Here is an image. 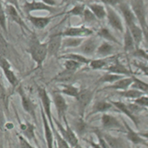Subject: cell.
I'll use <instances>...</instances> for the list:
<instances>
[{"mask_svg":"<svg viewBox=\"0 0 148 148\" xmlns=\"http://www.w3.org/2000/svg\"><path fill=\"white\" fill-rule=\"evenodd\" d=\"M27 52L31 54V57L36 63V69L42 68L47 56V42H41L38 37L33 33L29 42Z\"/></svg>","mask_w":148,"mask_h":148,"instance_id":"cell-1","label":"cell"},{"mask_svg":"<svg viewBox=\"0 0 148 148\" xmlns=\"http://www.w3.org/2000/svg\"><path fill=\"white\" fill-rule=\"evenodd\" d=\"M130 6L136 16L137 23L141 27L142 31L148 28V24L147 21V10L144 0H130Z\"/></svg>","mask_w":148,"mask_h":148,"instance_id":"cell-2","label":"cell"},{"mask_svg":"<svg viewBox=\"0 0 148 148\" xmlns=\"http://www.w3.org/2000/svg\"><path fill=\"white\" fill-rule=\"evenodd\" d=\"M21 10L26 15H30L32 12L34 11H46L50 14H55L58 10L57 7L47 5L42 1L32 0V2L25 1L22 5Z\"/></svg>","mask_w":148,"mask_h":148,"instance_id":"cell-3","label":"cell"},{"mask_svg":"<svg viewBox=\"0 0 148 148\" xmlns=\"http://www.w3.org/2000/svg\"><path fill=\"white\" fill-rule=\"evenodd\" d=\"M106 10H107L106 18L108 20L109 25L113 27L114 30L121 33H124L125 30V26L124 25V23L122 21V19L119 16V14L114 10L113 7L110 6H106Z\"/></svg>","mask_w":148,"mask_h":148,"instance_id":"cell-4","label":"cell"},{"mask_svg":"<svg viewBox=\"0 0 148 148\" xmlns=\"http://www.w3.org/2000/svg\"><path fill=\"white\" fill-rule=\"evenodd\" d=\"M94 33V31L85 25L80 26H69L63 32V36H73V37H89Z\"/></svg>","mask_w":148,"mask_h":148,"instance_id":"cell-5","label":"cell"},{"mask_svg":"<svg viewBox=\"0 0 148 148\" xmlns=\"http://www.w3.org/2000/svg\"><path fill=\"white\" fill-rule=\"evenodd\" d=\"M0 68L3 71L4 76L7 79V80L10 82V84L13 87H16L19 84V80L11 69L10 64L5 58L3 56H0Z\"/></svg>","mask_w":148,"mask_h":148,"instance_id":"cell-6","label":"cell"},{"mask_svg":"<svg viewBox=\"0 0 148 148\" xmlns=\"http://www.w3.org/2000/svg\"><path fill=\"white\" fill-rule=\"evenodd\" d=\"M4 10H5V13H6V15L13 22L17 24L21 28V30H22L23 32L25 30L30 32V29L27 27L26 24L25 23L24 20L22 19L21 14L18 11L14 6H12L10 4H7L5 9H4Z\"/></svg>","mask_w":148,"mask_h":148,"instance_id":"cell-7","label":"cell"},{"mask_svg":"<svg viewBox=\"0 0 148 148\" xmlns=\"http://www.w3.org/2000/svg\"><path fill=\"white\" fill-rule=\"evenodd\" d=\"M92 97H93V92L90 91V90H88V89L80 91L79 94L75 97L76 100H77V103H78L79 112H80L81 117L84 115L86 108L90 104Z\"/></svg>","mask_w":148,"mask_h":148,"instance_id":"cell-8","label":"cell"},{"mask_svg":"<svg viewBox=\"0 0 148 148\" xmlns=\"http://www.w3.org/2000/svg\"><path fill=\"white\" fill-rule=\"evenodd\" d=\"M62 41H63V36L61 33L52 35L47 42V54L51 56H55L58 53L60 47H62Z\"/></svg>","mask_w":148,"mask_h":148,"instance_id":"cell-9","label":"cell"},{"mask_svg":"<svg viewBox=\"0 0 148 148\" xmlns=\"http://www.w3.org/2000/svg\"><path fill=\"white\" fill-rule=\"evenodd\" d=\"M98 46L99 43L97 37L91 36L86 39H84L83 42L80 46V50L85 55H91L96 53Z\"/></svg>","mask_w":148,"mask_h":148,"instance_id":"cell-10","label":"cell"},{"mask_svg":"<svg viewBox=\"0 0 148 148\" xmlns=\"http://www.w3.org/2000/svg\"><path fill=\"white\" fill-rule=\"evenodd\" d=\"M105 69L108 73L116 74V75H119L123 76H132L131 71L127 68L125 65H124L118 58H115L114 63L107 66Z\"/></svg>","mask_w":148,"mask_h":148,"instance_id":"cell-11","label":"cell"},{"mask_svg":"<svg viewBox=\"0 0 148 148\" xmlns=\"http://www.w3.org/2000/svg\"><path fill=\"white\" fill-rule=\"evenodd\" d=\"M58 16V14L52 15V16H34V15H27V20L32 23V25L35 28L42 30L44 29L48 25V24L51 22L53 19Z\"/></svg>","mask_w":148,"mask_h":148,"instance_id":"cell-12","label":"cell"},{"mask_svg":"<svg viewBox=\"0 0 148 148\" xmlns=\"http://www.w3.org/2000/svg\"><path fill=\"white\" fill-rule=\"evenodd\" d=\"M118 7H119V10L123 15V18H124L126 26H128L131 24H134V23H137L136 16L132 11L130 4H128L127 3L123 1L121 3H119L118 5Z\"/></svg>","mask_w":148,"mask_h":148,"instance_id":"cell-13","label":"cell"},{"mask_svg":"<svg viewBox=\"0 0 148 148\" xmlns=\"http://www.w3.org/2000/svg\"><path fill=\"white\" fill-rule=\"evenodd\" d=\"M39 97L42 101V109L45 112L46 115L47 117L48 122L53 123V118H52V112H51V99L47 94V91L45 88H40L39 89Z\"/></svg>","mask_w":148,"mask_h":148,"instance_id":"cell-14","label":"cell"},{"mask_svg":"<svg viewBox=\"0 0 148 148\" xmlns=\"http://www.w3.org/2000/svg\"><path fill=\"white\" fill-rule=\"evenodd\" d=\"M57 125L59 128V130L63 134V138L68 142V144L71 147H74L76 145H78V138L72 130V129L68 125V124L66 125V129H64V127L60 124H58V122H57Z\"/></svg>","mask_w":148,"mask_h":148,"instance_id":"cell-15","label":"cell"},{"mask_svg":"<svg viewBox=\"0 0 148 148\" xmlns=\"http://www.w3.org/2000/svg\"><path fill=\"white\" fill-rule=\"evenodd\" d=\"M130 34L132 36L133 39H134V42L136 43V47H140V43L142 42L143 39H144V36H143V31L141 29V27L139 25L138 23H134V24H131L128 26H126Z\"/></svg>","mask_w":148,"mask_h":148,"instance_id":"cell-16","label":"cell"},{"mask_svg":"<svg viewBox=\"0 0 148 148\" xmlns=\"http://www.w3.org/2000/svg\"><path fill=\"white\" fill-rule=\"evenodd\" d=\"M53 103L55 104V107L57 108L58 114L59 115V117L62 118H65V112L67 110V103L65 101V99L64 98V97L60 94V93H53Z\"/></svg>","mask_w":148,"mask_h":148,"instance_id":"cell-17","label":"cell"},{"mask_svg":"<svg viewBox=\"0 0 148 148\" xmlns=\"http://www.w3.org/2000/svg\"><path fill=\"white\" fill-rule=\"evenodd\" d=\"M133 83V79L132 76H127V77H123L120 80H117L108 87L107 89H113V90H117V91H125L129 89Z\"/></svg>","mask_w":148,"mask_h":148,"instance_id":"cell-18","label":"cell"},{"mask_svg":"<svg viewBox=\"0 0 148 148\" xmlns=\"http://www.w3.org/2000/svg\"><path fill=\"white\" fill-rule=\"evenodd\" d=\"M42 121H43V127H44V134L47 140V148H53V134L52 130L50 129L49 122L46 119L45 114L43 109L42 108Z\"/></svg>","mask_w":148,"mask_h":148,"instance_id":"cell-19","label":"cell"},{"mask_svg":"<svg viewBox=\"0 0 148 148\" xmlns=\"http://www.w3.org/2000/svg\"><path fill=\"white\" fill-rule=\"evenodd\" d=\"M123 46H124V50L125 53H133L136 48V46L134 42V39L132 37V36L130 34L129 29L125 26V30L124 32V42H123Z\"/></svg>","mask_w":148,"mask_h":148,"instance_id":"cell-20","label":"cell"},{"mask_svg":"<svg viewBox=\"0 0 148 148\" xmlns=\"http://www.w3.org/2000/svg\"><path fill=\"white\" fill-rule=\"evenodd\" d=\"M87 8L93 13V14L97 20H103L106 18L107 10H106V7L103 4L93 3H90Z\"/></svg>","mask_w":148,"mask_h":148,"instance_id":"cell-21","label":"cell"},{"mask_svg":"<svg viewBox=\"0 0 148 148\" xmlns=\"http://www.w3.org/2000/svg\"><path fill=\"white\" fill-rule=\"evenodd\" d=\"M111 103L115 106L119 111H121L123 114H125L128 117V118H130L133 122H134V124L136 125V127H138V119H136V117L134 115V114L130 110V108H129V107H128V105H126L124 103H122V102H115V101H112Z\"/></svg>","mask_w":148,"mask_h":148,"instance_id":"cell-22","label":"cell"},{"mask_svg":"<svg viewBox=\"0 0 148 148\" xmlns=\"http://www.w3.org/2000/svg\"><path fill=\"white\" fill-rule=\"evenodd\" d=\"M102 124L105 129H119L121 125L119 120L110 114H103L102 117Z\"/></svg>","mask_w":148,"mask_h":148,"instance_id":"cell-23","label":"cell"},{"mask_svg":"<svg viewBox=\"0 0 148 148\" xmlns=\"http://www.w3.org/2000/svg\"><path fill=\"white\" fill-rule=\"evenodd\" d=\"M19 92H20V95H21V104H22L24 110L25 112H27L29 114H31L36 119V116H35V105L31 101V99L29 97H27L25 96V94L23 93L21 89H20Z\"/></svg>","mask_w":148,"mask_h":148,"instance_id":"cell-24","label":"cell"},{"mask_svg":"<svg viewBox=\"0 0 148 148\" xmlns=\"http://www.w3.org/2000/svg\"><path fill=\"white\" fill-rule=\"evenodd\" d=\"M114 51V47L111 42H103L97 48L96 53L101 57H108L111 55Z\"/></svg>","mask_w":148,"mask_h":148,"instance_id":"cell-25","label":"cell"},{"mask_svg":"<svg viewBox=\"0 0 148 148\" xmlns=\"http://www.w3.org/2000/svg\"><path fill=\"white\" fill-rule=\"evenodd\" d=\"M97 35L101 38L106 40V42H113V43H115L117 45H121V43L118 41V39L114 36V34H112V32L106 27H103V28L99 29V31L97 32Z\"/></svg>","mask_w":148,"mask_h":148,"instance_id":"cell-26","label":"cell"},{"mask_svg":"<svg viewBox=\"0 0 148 148\" xmlns=\"http://www.w3.org/2000/svg\"><path fill=\"white\" fill-rule=\"evenodd\" d=\"M59 58L62 59H69V60H73L75 62H78L81 64H89L91 59H89L88 58H86L83 54H78V53H67L65 55H62Z\"/></svg>","mask_w":148,"mask_h":148,"instance_id":"cell-27","label":"cell"},{"mask_svg":"<svg viewBox=\"0 0 148 148\" xmlns=\"http://www.w3.org/2000/svg\"><path fill=\"white\" fill-rule=\"evenodd\" d=\"M65 38L62 41L63 47H78L81 45L84 38L81 37H73V36H64Z\"/></svg>","mask_w":148,"mask_h":148,"instance_id":"cell-28","label":"cell"},{"mask_svg":"<svg viewBox=\"0 0 148 148\" xmlns=\"http://www.w3.org/2000/svg\"><path fill=\"white\" fill-rule=\"evenodd\" d=\"M126 130H127V138L134 144L138 145V144H144V140L142 139V137L140 136L139 134L136 133L130 126L128 125L126 123H125Z\"/></svg>","mask_w":148,"mask_h":148,"instance_id":"cell-29","label":"cell"},{"mask_svg":"<svg viewBox=\"0 0 148 148\" xmlns=\"http://www.w3.org/2000/svg\"><path fill=\"white\" fill-rule=\"evenodd\" d=\"M119 94L124 97H126V98L136 100V98L141 97L142 95H144V92L136 90V89H134V88H131V89H127L125 91H119Z\"/></svg>","mask_w":148,"mask_h":148,"instance_id":"cell-30","label":"cell"},{"mask_svg":"<svg viewBox=\"0 0 148 148\" xmlns=\"http://www.w3.org/2000/svg\"><path fill=\"white\" fill-rule=\"evenodd\" d=\"M108 58H97V59H91L90 63H89V66L91 69L94 70H98V69H102L107 67L108 65Z\"/></svg>","mask_w":148,"mask_h":148,"instance_id":"cell-31","label":"cell"},{"mask_svg":"<svg viewBox=\"0 0 148 148\" xmlns=\"http://www.w3.org/2000/svg\"><path fill=\"white\" fill-rule=\"evenodd\" d=\"M113 104L111 103H108L105 101H99L97 103H95L93 106V111L91 112L92 114H97V113H102V112H106L112 108Z\"/></svg>","mask_w":148,"mask_h":148,"instance_id":"cell-32","label":"cell"},{"mask_svg":"<svg viewBox=\"0 0 148 148\" xmlns=\"http://www.w3.org/2000/svg\"><path fill=\"white\" fill-rule=\"evenodd\" d=\"M133 83L130 86V88H134L142 92H148V83L143 81V80L138 79L137 77L132 75Z\"/></svg>","mask_w":148,"mask_h":148,"instance_id":"cell-33","label":"cell"},{"mask_svg":"<svg viewBox=\"0 0 148 148\" xmlns=\"http://www.w3.org/2000/svg\"><path fill=\"white\" fill-rule=\"evenodd\" d=\"M123 75H116V74H112V73H106L105 75H103V76H101V78L98 80L99 83H109V84H113L114 82H116L117 80H120L121 78H123Z\"/></svg>","mask_w":148,"mask_h":148,"instance_id":"cell-34","label":"cell"},{"mask_svg":"<svg viewBox=\"0 0 148 148\" xmlns=\"http://www.w3.org/2000/svg\"><path fill=\"white\" fill-rule=\"evenodd\" d=\"M79 92H80L79 88L73 85H64L61 90V93L72 97H76Z\"/></svg>","mask_w":148,"mask_h":148,"instance_id":"cell-35","label":"cell"},{"mask_svg":"<svg viewBox=\"0 0 148 148\" xmlns=\"http://www.w3.org/2000/svg\"><path fill=\"white\" fill-rule=\"evenodd\" d=\"M86 6L85 4L83 3H78V4H75L71 10H69L67 14L69 15H72V16H78V17H80L82 18L83 16V14L85 12V10H86Z\"/></svg>","mask_w":148,"mask_h":148,"instance_id":"cell-36","label":"cell"},{"mask_svg":"<svg viewBox=\"0 0 148 148\" xmlns=\"http://www.w3.org/2000/svg\"><path fill=\"white\" fill-rule=\"evenodd\" d=\"M21 130L25 136L28 138L29 140H35L34 126L31 125L30 123H26L25 125L21 126Z\"/></svg>","mask_w":148,"mask_h":148,"instance_id":"cell-37","label":"cell"},{"mask_svg":"<svg viewBox=\"0 0 148 148\" xmlns=\"http://www.w3.org/2000/svg\"><path fill=\"white\" fill-rule=\"evenodd\" d=\"M0 27L2 30L5 32L8 33V28H7V15L4 9L3 8L2 1L0 0Z\"/></svg>","mask_w":148,"mask_h":148,"instance_id":"cell-38","label":"cell"},{"mask_svg":"<svg viewBox=\"0 0 148 148\" xmlns=\"http://www.w3.org/2000/svg\"><path fill=\"white\" fill-rule=\"evenodd\" d=\"M104 139L107 141V143L109 145L110 148H121L122 147V141L118 139V138H114L112 137L109 135H105L104 136Z\"/></svg>","mask_w":148,"mask_h":148,"instance_id":"cell-39","label":"cell"},{"mask_svg":"<svg viewBox=\"0 0 148 148\" xmlns=\"http://www.w3.org/2000/svg\"><path fill=\"white\" fill-rule=\"evenodd\" d=\"M64 66L66 70L71 71V72H75L81 66V64L75 62V61H73V60L66 59L64 64Z\"/></svg>","mask_w":148,"mask_h":148,"instance_id":"cell-40","label":"cell"},{"mask_svg":"<svg viewBox=\"0 0 148 148\" xmlns=\"http://www.w3.org/2000/svg\"><path fill=\"white\" fill-rule=\"evenodd\" d=\"M82 18L84 19V21H85L86 23H92L94 22V21H96V20H97V18L95 17L93 13L88 8H86Z\"/></svg>","mask_w":148,"mask_h":148,"instance_id":"cell-41","label":"cell"},{"mask_svg":"<svg viewBox=\"0 0 148 148\" xmlns=\"http://www.w3.org/2000/svg\"><path fill=\"white\" fill-rule=\"evenodd\" d=\"M74 74H75V72H71V71H69V70L64 69V71H63L62 73H60L55 79L58 80H62V81L69 80L72 78V76L74 75Z\"/></svg>","mask_w":148,"mask_h":148,"instance_id":"cell-42","label":"cell"},{"mask_svg":"<svg viewBox=\"0 0 148 148\" xmlns=\"http://www.w3.org/2000/svg\"><path fill=\"white\" fill-rule=\"evenodd\" d=\"M134 56H136L138 58H140L146 61H148V53L142 48L140 47H136V50L132 53Z\"/></svg>","mask_w":148,"mask_h":148,"instance_id":"cell-43","label":"cell"},{"mask_svg":"<svg viewBox=\"0 0 148 148\" xmlns=\"http://www.w3.org/2000/svg\"><path fill=\"white\" fill-rule=\"evenodd\" d=\"M135 103L142 107V108H148V97L142 95L141 97H138L135 100Z\"/></svg>","mask_w":148,"mask_h":148,"instance_id":"cell-44","label":"cell"},{"mask_svg":"<svg viewBox=\"0 0 148 148\" xmlns=\"http://www.w3.org/2000/svg\"><path fill=\"white\" fill-rule=\"evenodd\" d=\"M0 100L2 101V103H3L5 108H7V107H8V96L6 94V91L4 90V88L2 86H0Z\"/></svg>","mask_w":148,"mask_h":148,"instance_id":"cell-45","label":"cell"},{"mask_svg":"<svg viewBox=\"0 0 148 148\" xmlns=\"http://www.w3.org/2000/svg\"><path fill=\"white\" fill-rule=\"evenodd\" d=\"M56 136H57L58 143L59 148H69V145L68 144V142L64 138L60 136L59 134H57Z\"/></svg>","mask_w":148,"mask_h":148,"instance_id":"cell-46","label":"cell"},{"mask_svg":"<svg viewBox=\"0 0 148 148\" xmlns=\"http://www.w3.org/2000/svg\"><path fill=\"white\" fill-rule=\"evenodd\" d=\"M75 129L77 130L78 133H82L86 130V124L81 119H78L75 121Z\"/></svg>","mask_w":148,"mask_h":148,"instance_id":"cell-47","label":"cell"},{"mask_svg":"<svg viewBox=\"0 0 148 148\" xmlns=\"http://www.w3.org/2000/svg\"><path fill=\"white\" fill-rule=\"evenodd\" d=\"M101 1L106 4V6H110V7L118 6L119 3L123 2V0H101Z\"/></svg>","mask_w":148,"mask_h":148,"instance_id":"cell-48","label":"cell"},{"mask_svg":"<svg viewBox=\"0 0 148 148\" xmlns=\"http://www.w3.org/2000/svg\"><path fill=\"white\" fill-rule=\"evenodd\" d=\"M135 65L145 75L148 76V64H142V63H136Z\"/></svg>","mask_w":148,"mask_h":148,"instance_id":"cell-49","label":"cell"},{"mask_svg":"<svg viewBox=\"0 0 148 148\" xmlns=\"http://www.w3.org/2000/svg\"><path fill=\"white\" fill-rule=\"evenodd\" d=\"M4 1L8 4H10L12 6H14L21 14H22V10H21V8L20 6V3H19V1L18 0H4Z\"/></svg>","mask_w":148,"mask_h":148,"instance_id":"cell-50","label":"cell"},{"mask_svg":"<svg viewBox=\"0 0 148 148\" xmlns=\"http://www.w3.org/2000/svg\"><path fill=\"white\" fill-rule=\"evenodd\" d=\"M20 139V141H21V147L22 148H35L33 147L26 140H25V138H23L22 136L19 137Z\"/></svg>","mask_w":148,"mask_h":148,"instance_id":"cell-51","label":"cell"},{"mask_svg":"<svg viewBox=\"0 0 148 148\" xmlns=\"http://www.w3.org/2000/svg\"><path fill=\"white\" fill-rule=\"evenodd\" d=\"M98 136V140H99V145L101 146L102 148H110L109 145L107 143V141L105 140V139L103 137L101 136V135H97Z\"/></svg>","mask_w":148,"mask_h":148,"instance_id":"cell-52","label":"cell"},{"mask_svg":"<svg viewBox=\"0 0 148 148\" xmlns=\"http://www.w3.org/2000/svg\"><path fill=\"white\" fill-rule=\"evenodd\" d=\"M40 1H42V3H44L46 4H47V5H50V6L56 7V5H57L56 0H40Z\"/></svg>","mask_w":148,"mask_h":148,"instance_id":"cell-53","label":"cell"},{"mask_svg":"<svg viewBox=\"0 0 148 148\" xmlns=\"http://www.w3.org/2000/svg\"><path fill=\"white\" fill-rule=\"evenodd\" d=\"M143 36H144V39L148 46V28L143 30Z\"/></svg>","mask_w":148,"mask_h":148,"instance_id":"cell-54","label":"cell"},{"mask_svg":"<svg viewBox=\"0 0 148 148\" xmlns=\"http://www.w3.org/2000/svg\"><path fill=\"white\" fill-rule=\"evenodd\" d=\"M89 143H90V145H91L93 148H102L99 144H97V143H95V142L92 141V140H89Z\"/></svg>","mask_w":148,"mask_h":148,"instance_id":"cell-55","label":"cell"},{"mask_svg":"<svg viewBox=\"0 0 148 148\" xmlns=\"http://www.w3.org/2000/svg\"><path fill=\"white\" fill-rule=\"evenodd\" d=\"M139 135L142 137V138H146V139H148V132H147V133H140Z\"/></svg>","mask_w":148,"mask_h":148,"instance_id":"cell-56","label":"cell"},{"mask_svg":"<svg viewBox=\"0 0 148 148\" xmlns=\"http://www.w3.org/2000/svg\"><path fill=\"white\" fill-rule=\"evenodd\" d=\"M0 148H3V138L0 135Z\"/></svg>","mask_w":148,"mask_h":148,"instance_id":"cell-57","label":"cell"},{"mask_svg":"<svg viewBox=\"0 0 148 148\" xmlns=\"http://www.w3.org/2000/svg\"><path fill=\"white\" fill-rule=\"evenodd\" d=\"M69 1H71V0H62V3H68Z\"/></svg>","mask_w":148,"mask_h":148,"instance_id":"cell-58","label":"cell"},{"mask_svg":"<svg viewBox=\"0 0 148 148\" xmlns=\"http://www.w3.org/2000/svg\"><path fill=\"white\" fill-rule=\"evenodd\" d=\"M71 148H82V147H80V145H76L75 147H71Z\"/></svg>","mask_w":148,"mask_h":148,"instance_id":"cell-59","label":"cell"},{"mask_svg":"<svg viewBox=\"0 0 148 148\" xmlns=\"http://www.w3.org/2000/svg\"><path fill=\"white\" fill-rule=\"evenodd\" d=\"M137 148H140V147H137Z\"/></svg>","mask_w":148,"mask_h":148,"instance_id":"cell-60","label":"cell"}]
</instances>
